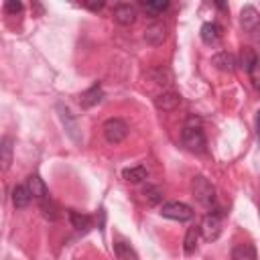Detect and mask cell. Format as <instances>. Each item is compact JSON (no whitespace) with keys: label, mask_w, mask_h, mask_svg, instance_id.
<instances>
[{"label":"cell","mask_w":260,"mask_h":260,"mask_svg":"<svg viewBox=\"0 0 260 260\" xmlns=\"http://www.w3.org/2000/svg\"><path fill=\"white\" fill-rule=\"evenodd\" d=\"M26 187H28L32 197H37V199H45L47 197V185L43 183V179L39 175H30L26 179Z\"/></svg>","instance_id":"cell-17"},{"label":"cell","mask_w":260,"mask_h":260,"mask_svg":"<svg viewBox=\"0 0 260 260\" xmlns=\"http://www.w3.org/2000/svg\"><path fill=\"white\" fill-rule=\"evenodd\" d=\"M150 77H152V79H154V83H158V85H167V83L171 81V73H169L165 67L152 69V71H150Z\"/></svg>","instance_id":"cell-26"},{"label":"cell","mask_w":260,"mask_h":260,"mask_svg":"<svg viewBox=\"0 0 260 260\" xmlns=\"http://www.w3.org/2000/svg\"><path fill=\"white\" fill-rule=\"evenodd\" d=\"M142 197L150 203V205H156L162 201V189L158 185H152V183H146L142 187Z\"/></svg>","instance_id":"cell-21"},{"label":"cell","mask_w":260,"mask_h":260,"mask_svg":"<svg viewBox=\"0 0 260 260\" xmlns=\"http://www.w3.org/2000/svg\"><path fill=\"white\" fill-rule=\"evenodd\" d=\"M199 228H189L187 230V234H185V240H183V250H185V254H193L195 252V248H197V240H199Z\"/></svg>","instance_id":"cell-23"},{"label":"cell","mask_w":260,"mask_h":260,"mask_svg":"<svg viewBox=\"0 0 260 260\" xmlns=\"http://www.w3.org/2000/svg\"><path fill=\"white\" fill-rule=\"evenodd\" d=\"M83 6L89 8V10H93V12H98V10L104 8V0H100V2H83Z\"/></svg>","instance_id":"cell-29"},{"label":"cell","mask_w":260,"mask_h":260,"mask_svg":"<svg viewBox=\"0 0 260 260\" xmlns=\"http://www.w3.org/2000/svg\"><path fill=\"white\" fill-rule=\"evenodd\" d=\"M256 59H258V55H256V51L252 47H242L240 49V57H238V67L250 73L254 63H256Z\"/></svg>","instance_id":"cell-14"},{"label":"cell","mask_w":260,"mask_h":260,"mask_svg":"<svg viewBox=\"0 0 260 260\" xmlns=\"http://www.w3.org/2000/svg\"><path fill=\"white\" fill-rule=\"evenodd\" d=\"M102 130H104V138L110 144H120L128 134V124L120 118H110V120L104 122Z\"/></svg>","instance_id":"cell-4"},{"label":"cell","mask_w":260,"mask_h":260,"mask_svg":"<svg viewBox=\"0 0 260 260\" xmlns=\"http://www.w3.org/2000/svg\"><path fill=\"white\" fill-rule=\"evenodd\" d=\"M232 260H256V248L248 242L236 244L232 250Z\"/></svg>","instance_id":"cell-16"},{"label":"cell","mask_w":260,"mask_h":260,"mask_svg":"<svg viewBox=\"0 0 260 260\" xmlns=\"http://www.w3.org/2000/svg\"><path fill=\"white\" fill-rule=\"evenodd\" d=\"M30 197L32 195H30V191H28L26 185H16L12 189V203H14L16 209H24L30 203Z\"/></svg>","instance_id":"cell-15"},{"label":"cell","mask_w":260,"mask_h":260,"mask_svg":"<svg viewBox=\"0 0 260 260\" xmlns=\"http://www.w3.org/2000/svg\"><path fill=\"white\" fill-rule=\"evenodd\" d=\"M4 12H6V14H18V12H22V2H18V0H8V2L4 4Z\"/></svg>","instance_id":"cell-28"},{"label":"cell","mask_w":260,"mask_h":260,"mask_svg":"<svg viewBox=\"0 0 260 260\" xmlns=\"http://www.w3.org/2000/svg\"><path fill=\"white\" fill-rule=\"evenodd\" d=\"M140 4H142V8H144L148 14H152V16L162 14V12L169 8V0H142Z\"/></svg>","instance_id":"cell-24"},{"label":"cell","mask_w":260,"mask_h":260,"mask_svg":"<svg viewBox=\"0 0 260 260\" xmlns=\"http://www.w3.org/2000/svg\"><path fill=\"white\" fill-rule=\"evenodd\" d=\"M0 162H2V169L8 171L12 162V138L10 136H4L0 142Z\"/></svg>","instance_id":"cell-19"},{"label":"cell","mask_w":260,"mask_h":260,"mask_svg":"<svg viewBox=\"0 0 260 260\" xmlns=\"http://www.w3.org/2000/svg\"><path fill=\"white\" fill-rule=\"evenodd\" d=\"M250 37H252L254 41H258V43H260V24H258V26H256V28L250 32Z\"/></svg>","instance_id":"cell-30"},{"label":"cell","mask_w":260,"mask_h":260,"mask_svg":"<svg viewBox=\"0 0 260 260\" xmlns=\"http://www.w3.org/2000/svg\"><path fill=\"white\" fill-rule=\"evenodd\" d=\"M167 39V26L162 22H152L144 28V41L152 47H158L162 45V41Z\"/></svg>","instance_id":"cell-8"},{"label":"cell","mask_w":260,"mask_h":260,"mask_svg":"<svg viewBox=\"0 0 260 260\" xmlns=\"http://www.w3.org/2000/svg\"><path fill=\"white\" fill-rule=\"evenodd\" d=\"M102 98H104V91H102V85L100 83H95V85H91L89 89H85L81 95H79V106L81 108H93L95 104H100L102 102Z\"/></svg>","instance_id":"cell-11"},{"label":"cell","mask_w":260,"mask_h":260,"mask_svg":"<svg viewBox=\"0 0 260 260\" xmlns=\"http://www.w3.org/2000/svg\"><path fill=\"white\" fill-rule=\"evenodd\" d=\"M69 221H71V225H73L75 230H79V232H85V230L91 228V217L85 215V213L73 211V209L69 211Z\"/></svg>","instance_id":"cell-22"},{"label":"cell","mask_w":260,"mask_h":260,"mask_svg":"<svg viewBox=\"0 0 260 260\" xmlns=\"http://www.w3.org/2000/svg\"><path fill=\"white\" fill-rule=\"evenodd\" d=\"M211 63L215 65V69L219 71H225V73H232L236 67H238V59L230 53V51H219L211 57Z\"/></svg>","instance_id":"cell-9"},{"label":"cell","mask_w":260,"mask_h":260,"mask_svg":"<svg viewBox=\"0 0 260 260\" xmlns=\"http://www.w3.org/2000/svg\"><path fill=\"white\" fill-rule=\"evenodd\" d=\"M191 193L193 197L211 211V207L215 205V187L203 177V175H195L191 181Z\"/></svg>","instance_id":"cell-2"},{"label":"cell","mask_w":260,"mask_h":260,"mask_svg":"<svg viewBox=\"0 0 260 260\" xmlns=\"http://www.w3.org/2000/svg\"><path fill=\"white\" fill-rule=\"evenodd\" d=\"M112 18L122 26H130L136 20V10L130 4H116L112 10Z\"/></svg>","instance_id":"cell-7"},{"label":"cell","mask_w":260,"mask_h":260,"mask_svg":"<svg viewBox=\"0 0 260 260\" xmlns=\"http://www.w3.org/2000/svg\"><path fill=\"white\" fill-rule=\"evenodd\" d=\"M240 24H242V28H244L248 35L260 24V14L256 12L254 6H244V8H242V12H240Z\"/></svg>","instance_id":"cell-10"},{"label":"cell","mask_w":260,"mask_h":260,"mask_svg":"<svg viewBox=\"0 0 260 260\" xmlns=\"http://www.w3.org/2000/svg\"><path fill=\"white\" fill-rule=\"evenodd\" d=\"M146 167H142V165H138V167H128V169H124L122 171V177H124V181H128V183H140V181H144L146 179Z\"/></svg>","instance_id":"cell-20"},{"label":"cell","mask_w":260,"mask_h":260,"mask_svg":"<svg viewBox=\"0 0 260 260\" xmlns=\"http://www.w3.org/2000/svg\"><path fill=\"white\" fill-rule=\"evenodd\" d=\"M41 211H43V215L49 219V221H55V219H59V209H57V205H55V201H51V199H41Z\"/></svg>","instance_id":"cell-25"},{"label":"cell","mask_w":260,"mask_h":260,"mask_svg":"<svg viewBox=\"0 0 260 260\" xmlns=\"http://www.w3.org/2000/svg\"><path fill=\"white\" fill-rule=\"evenodd\" d=\"M57 112H59V120H61L65 132L69 134V138H71L73 142H79V140H81V132H79L77 118L71 114V110H69L65 104H57Z\"/></svg>","instance_id":"cell-6"},{"label":"cell","mask_w":260,"mask_h":260,"mask_svg":"<svg viewBox=\"0 0 260 260\" xmlns=\"http://www.w3.org/2000/svg\"><path fill=\"white\" fill-rule=\"evenodd\" d=\"M250 79H252V85L260 91V57L256 59V63H254V67L250 71Z\"/></svg>","instance_id":"cell-27"},{"label":"cell","mask_w":260,"mask_h":260,"mask_svg":"<svg viewBox=\"0 0 260 260\" xmlns=\"http://www.w3.org/2000/svg\"><path fill=\"white\" fill-rule=\"evenodd\" d=\"M199 37L205 45H217L219 39H221V28L215 22H205L199 30Z\"/></svg>","instance_id":"cell-13"},{"label":"cell","mask_w":260,"mask_h":260,"mask_svg":"<svg viewBox=\"0 0 260 260\" xmlns=\"http://www.w3.org/2000/svg\"><path fill=\"white\" fill-rule=\"evenodd\" d=\"M181 140H183V144H185L191 152H197V154L205 152V148H207L205 134H203V130H201V126H199V122H197L195 118H189V120H187L183 132H181Z\"/></svg>","instance_id":"cell-1"},{"label":"cell","mask_w":260,"mask_h":260,"mask_svg":"<svg viewBox=\"0 0 260 260\" xmlns=\"http://www.w3.org/2000/svg\"><path fill=\"white\" fill-rule=\"evenodd\" d=\"M154 104H156V108L162 110V112H173L175 108H179L181 95L175 93V91H162L160 95L154 98Z\"/></svg>","instance_id":"cell-12"},{"label":"cell","mask_w":260,"mask_h":260,"mask_svg":"<svg viewBox=\"0 0 260 260\" xmlns=\"http://www.w3.org/2000/svg\"><path fill=\"white\" fill-rule=\"evenodd\" d=\"M256 132H258V138H260V112H258V118H256Z\"/></svg>","instance_id":"cell-31"},{"label":"cell","mask_w":260,"mask_h":260,"mask_svg":"<svg viewBox=\"0 0 260 260\" xmlns=\"http://www.w3.org/2000/svg\"><path fill=\"white\" fill-rule=\"evenodd\" d=\"M221 225H223V213H221L219 209H213V211H209V213L203 217V221H201V225H199V232H201L203 240L213 242V240L219 238Z\"/></svg>","instance_id":"cell-3"},{"label":"cell","mask_w":260,"mask_h":260,"mask_svg":"<svg viewBox=\"0 0 260 260\" xmlns=\"http://www.w3.org/2000/svg\"><path fill=\"white\" fill-rule=\"evenodd\" d=\"M114 254L118 260H138L136 250L126 242H114Z\"/></svg>","instance_id":"cell-18"},{"label":"cell","mask_w":260,"mask_h":260,"mask_svg":"<svg viewBox=\"0 0 260 260\" xmlns=\"http://www.w3.org/2000/svg\"><path fill=\"white\" fill-rule=\"evenodd\" d=\"M160 215L167 219H175V221H187L193 217V209L183 201H167L160 207Z\"/></svg>","instance_id":"cell-5"}]
</instances>
